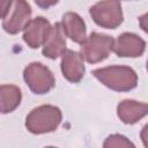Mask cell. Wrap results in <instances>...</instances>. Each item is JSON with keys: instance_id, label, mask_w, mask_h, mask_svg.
I'll return each instance as SVG.
<instances>
[{"instance_id": "1", "label": "cell", "mask_w": 148, "mask_h": 148, "mask_svg": "<svg viewBox=\"0 0 148 148\" xmlns=\"http://www.w3.org/2000/svg\"><path fill=\"white\" fill-rule=\"evenodd\" d=\"M92 75L108 88L116 91H128L136 87L138 75L127 66H109L97 68Z\"/></svg>"}, {"instance_id": "2", "label": "cell", "mask_w": 148, "mask_h": 148, "mask_svg": "<svg viewBox=\"0 0 148 148\" xmlns=\"http://www.w3.org/2000/svg\"><path fill=\"white\" fill-rule=\"evenodd\" d=\"M61 119L62 114L59 108L54 105H40L31 110L27 116L25 127L34 134L50 133L57 130Z\"/></svg>"}, {"instance_id": "3", "label": "cell", "mask_w": 148, "mask_h": 148, "mask_svg": "<svg viewBox=\"0 0 148 148\" xmlns=\"http://www.w3.org/2000/svg\"><path fill=\"white\" fill-rule=\"evenodd\" d=\"M113 38L111 36L91 32L81 43V56L89 64H97L105 60L112 52Z\"/></svg>"}, {"instance_id": "4", "label": "cell", "mask_w": 148, "mask_h": 148, "mask_svg": "<svg viewBox=\"0 0 148 148\" xmlns=\"http://www.w3.org/2000/svg\"><path fill=\"white\" fill-rule=\"evenodd\" d=\"M94 22L106 29H116L123 22V10L119 0H101L89 9Z\"/></svg>"}, {"instance_id": "5", "label": "cell", "mask_w": 148, "mask_h": 148, "mask_svg": "<svg viewBox=\"0 0 148 148\" xmlns=\"http://www.w3.org/2000/svg\"><path fill=\"white\" fill-rule=\"evenodd\" d=\"M23 79L34 94H46L54 86L52 72L40 62H31L23 72Z\"/></svg>"}, {"instance_id": "6", "label": "cell", "mask_w": 148, "mask_h": 148, "mask_svg": "<svg viewBox=\"0 0 148 148\" xmlns=\"http://www.w3.org/2000/svg\"><path fill=\"white\" fill-rule=\"evenodd\" d=\"M31 7L25 0H15L9 16L3 18V30L10 35H15L24 30L31 20Z\"/></svg>"}, {"instance_id": "7", "label": "cell", "mask_w": 148, "mask_h": 148, "mask_svg": "<svg viewBox=\"0 0 148 148\" xmlns=\"http://www.w3.org/2000/svg\"><path fill=\"white\" fill-rule=\"evenodd\" d=\"M146 49V42L135 34L124 32L113 40L112 51L118 57L136 58L142 56Z\"/></svg>"}, {"instance_id": "8", "label": "cell", "mask_w": 148, "mask_h": 148, "mask_svg": "<svg viewBox=\"0 0 148 148\" xmlns=\"http://www.w3.org/2000/svg\"><path fill=\"white\" fill-rule=\"evenodd\" d=\"M61 56V72L64 77L73 83L80 82L86 71L82 56L73 50H65Z\"/></svg>"}, {"instance_id": "9", "label": "cell", "mask_w": 148, "mask_h": 148, "mask_svg": "<svg viewBox=\"0 0 148 148\" xmlns=\"http://www.w3.org/2000/svg\"><path fill=\"white\" fill-rule=\"evenodd\" d=\"M50 29V22L45 17L38 16L34 20H30V22L24 28L23 39L28 44V46H30L31 49H37L44 44Z\"/></svg>"}, {"instance_id": "10", "label": "cell", "mask_w": 148, "mask_h": 148, "mask_svg": "<svg viewBox=\"0 0 148 148\" xmlns=\"http://www.w3.org/2000/svg\"><path fill=\"white\" fill-rule=\"evenodd\" d=\"M60 22L51 27L47 38L43 44V54L50 59H57L66 50V37Z\"/></svg>"}, {"instance_id": "11", "label": "cell", "mask_w": 148, "mask_h": 148, "mask_svg": "<svg viewBox=\"0 0 148 148\" xmlns=\"http://www.w3.org/2000/svg\"><path fill=\"white\" fill-rule=\"evenodd\" d=\"M148 112L146 103L136 102L133 99H124L117 106V114L125 124H135L142 119Z\"/></svg>"}, {"instance_id": "12", "label": "cell", "mask_w": 148, "mask_h": 148, "mask_svg": "<svg viewBox=\"0 0 148 148\" xmlns=\"http://www.w3.org/2000/svg\"><path fill=\"white\" fill-rule=\"evenodd\" d=\"M60 23L65 35L69 37L73 42L81 44L86 39V24L79 14L68 12L64 14Z\"/></svg>"}, {"instance_id": "13", "label": "cell", "mask_w": 148, "mask_h": 148, "mask_svg": "<svg viewBox=\"0 0 148 148\" xmlns=\"http://www.w3.org/2000/svg\"><path fill=\"white\" fill-rule=\"evenodd\" d=\"M21 89L13 84L0 86V113L14 111L21 103Z\"/></svg>"}, {"instance_id": "14", "label": "cell", "mask_w": 148, "mask_h": 148, "mask_svg": "<svg viewBox=\"0 0 148 148\" xmlns=\"http://www.w3.org/2000/svg\"><path fill=\"white\" fill-rule=\"evenodd\" d=\"M104 147L111 148V147H116V148H128V147H134V145L124 135L120 134H112L110 136L106 138V140L103 143Z\"/></svg>"}, {"instance_id": "15", "label": "cell", "mask_w": 148, "mask_h": 148, "mask_svg": "<svg viewBox=\"0 0 148 148\" xmlns=\"http://www.w3.org/2000/svg\"><path fill=\"white\" fill-rule=\"evenodd\" d=\"M13 0H0V18H5L12 7Z\"/></svg>"}, {"instance_id": "16", "label": "cell", "mask_w": 148, "mask_h": 148, "mask_svg": "<svg viewBox=\"0 0 148 148\" xmlns=\"http://www.w3.org/2000/svg\"><path fill=\"white\" fill-rule=\"evenodd\" d=\"M59 0H35L36 5L43 9H47L52 6H54Z\"/></svg>"}, {"instance_id": "17", "label": "cell", "mask_w": 148, "mask_h": 148, "mask_svg": "<svg viewBox=\"0 0 148 148\" xmlns=\"http://www.w3.org/2000/svg\"><path fill=\"white\" fill-rule=\"evenodd\" d=\"M147 131H148V125H146L143 128H142V132H141V139L143 141V145L147 147L148 146V142H147Z\"/></svg>"}, {"instance_id": "18", "label": "cell", "mask_w": 148, "mask_h": 148, "mask_svg": "<svg viewBox=\"0 0 148 148\" xmlns=\"http://www.w3.org/2000/svg\"><path fill=\"white\" fill-rule=\"evenodd\" d=\"M146 17H147V15L145 14V15H142V16L139 18V21H140V23H141V28H142L145 31H147V27H146V20H147V18H146Z\"/></svg>"}]
</instances>
